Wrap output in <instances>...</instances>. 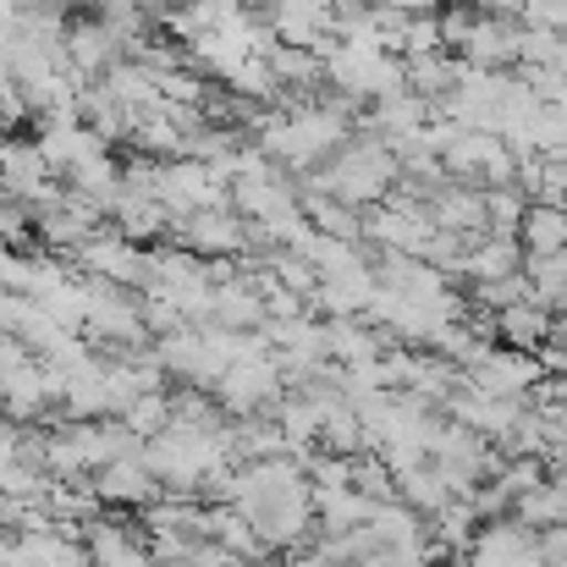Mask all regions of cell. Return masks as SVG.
I'll list each match as a JSON object with an SVG mask.
<instances>
[{"mask_svg": "<svg viewBox=\"0 0 567 567\" xmlns=\"http://www.w3.org/2000/svg\"><path fill=\"white\" fill-rule=\"evenodd\" d=\"M524 248L535 254V259H546V254H563L567 248V209L563 204H546V198H535L529 209H524Z\"/></svg>", "mask_w": 567, "mask_h": 567, "instance_id": "obj_12", "label": "cell"}, {"mask_svg": "<svg viewBox=\"0 0 567 567\" xmlns=\"http://www.w3.org/2000/svg\"><path fill=\"white\" fill-rule=\"evenodd\" d=\"M231 446H237L243 463H259V457H281V452H292V446H287V430H281L276 413H248V419H237V424H231Z\"/></svg>", "mask_w": 567, "mask_h": 567, "instance_id": "obj_11", "label": "cell"}, {"mask_svg": "<svg viewBox=\"0 0 567 567\" xmlns=\"http://www.w3.org/2000/svg\"><path fill=\"white\" fill-rule=\"evenodd\" d=\"M183 237H188L193 254H237L243 248V220L226 209V204H215V209H193V215H183Z\"/></svg>", "mask_w": 567, "mask_h": 567, "instance_id": "obj_8", "label": "cell"}, {"mask_svg": "<svg viewBox=\"0 0 567 567\" xmlns=\"http://www.w3.org/2000/svg\"><path fill=\"white\" fill-rule=\"evenodd\" d=\"M50 402H55V396H50V370H44L39 353H33L28 364H17L11 375H0V413H6V419L33 424Z\"/></svg>", "mask_w": 567, "mask_h": 567, "instance_id": "obj_6", "label": "cell"}, {"mask_svg": "<svg viewBox=\"0 0 567 567\" xmlns=\"http://www.w3.org/2000/svg\"><path fill=\"white\" fill-rule=\"evenodd\" d=\"M94 491L105 507H133V513H144L150 502L166 496L155 468L144 463V452H127V457H111L105 468H94Z\"/></svg>", "mask_w": 567, "mask_h": 567, "instance_id": "obj_4", "label": "cell"}, {"mask_svg": "<svg viewBox=\"0 0 567 567\" xmlns=\"http://www.w3.org/2000/svg\"><path fill=\"white\" fill-rule=\"evenodd\" d=\"M396 502H408L413 513H441L446 502H457V485L446 480V468L435 463V457H424V463H408V468H396Z\"/></svg>", "mask_w": 567, "mask_h": 567, "instance_id": "obj_7", "label": "cell"}, {"mask_svg": "<svg viewBox=\"0 0 567 567\" xmlns=\"http://www.w3.org/2000/svg\"><path fill=\"white\" fill-rule=\"evenodd\" d=\"M122 424H127L144 446H150L155 435H166V430H172V391H144V396L122 413Z\"/></svg>", "mask_w": 567, "mask_h": 567, "instance_id": "obj_14", "label": "cell"}, {"mask_svg": "<svg viewBox=\"0 0 567 567\" xmlns=\"http://www.w3.org/2000/svg\"><path fill=\"white\" fill-rule=\"evenodd\" d=\"M78 259H83L89 276H100L111 287H144L150 281V254L133 237H83Z\"/></svg>", "mask_w": 567, "mask_h": 567, "instance_id": "obj_5", "label": "cell"}, {"mask_svg": "<svg viewBox=\"0 0 567 567\" xmlns=\"http://www.w3.org/2000/svg\"><path fill=\"white\" fill-rule=\"evenodd\" d=\"M463 380L491 396H529L546 380V364H540V353H524V348H491L474 370H463Z\"/></svg>", "mask_w": 567, "mask_h": 567, "instance_id": "obj_3", "label": "cell"}, {"mask_svg": "<svg viewBox=\"0 0 567 567\" xmlns=\"http://www.w3.org/2000/svg\"><path fill=\"white\" fill-rule=\"evenodd\" d=\"M94 567H155V557H150V540H133L122 557H111V563H94Z\"/></svg>", "mask_w": 567, "mask_h": 567, "instance_id": "obj_17", "label": "cell"}, {"mask_svg": "<svg viewBox=\"0 0 567 567\" xmlns=\"http://www.w3.org/2000/svg\"><path fill=\"white\" fill-rule=\"evenodd\" d=\"M353 485H359L370 502H396V468H391L380 452H359V457H353Z\"/></svg>", "mask_w": 567, "mask_h": 567, "instance_id": "obj_15", "label": "cell"}, {"mask_svg": "<svg viewBox=\"0 0 567 567\" xmlns=\"http://www.w3.org/2000/svg\"><path fill=\"white\" fill-rule=\"evenodd\" d=\"M546 474H551V463H546V457H507V463H502V474H496V485H502V496H507V502H518V496H529Z\"/></svg>", "mask_w": 567, "mask_h": 567, "instance_id": "obj_16", "label": "cell"}, {"mask_svg": "<svg viewBox=\"0 0 567 567\" xmlns=\"http://www.w3.org/2000/svg\"><path fill=\"white\" fill-rule=\"evenodd\" d=\"M551 331H557V320H551V309H546V303H535V298H524V303H507V309H496V337H502L507 348L540 353V348L551 342Z\"/></svg>", "mask_w": 567, "mask_h": 567, "instance_id": "obj_9", "label": "cell"}, {"mask_svg": "<svg viewBox=\"0 0 567 567\" xmlns=\"http://www.w3.org/2000/svg\"><path fill=\"white\" fill-rule=\"evenodd\" d=\"M209 391L220 396L226 419H248V413H276V402L287 396V375H281V364H276V353H270V359H243V364H231Z\"/></svg>", "mask_w": 567, "mask_h": 567, "instance_id": "obj_2", "label": "cell"}, {"mask_svg": "<svg viewBox=\"0 0 567 567\" xmlns=\"http://www.w3.org/2000/svg\"><path fill=\"white\" fill-rule=\"evenodd\" d=\"M237 507L248 513V524L259 529V540H265L270 551L303 546V540L315 535V524H320V513H315V485H309V480L276 485V491H265V496H254V502H237Z\"/></svg>", "mask_w": 567, "mask_h": 567, "instance_id": "obj_1", "label": "cell"}, {"mask_svg": "<svg viewBox=\"0 0 567 567\" xmlns=\"http://www.w3.org/2000/svg\"><path fill=\"white\" fill-rule=\"evenodd\" d=\"M513 518H524L529 529H551V524H563L567 518V485L557 480V474H546L529 496L513 502Z\"/></svg>", "mask_w": 567, "mask_h": 567, "instance_id": "obj_13", "label": "cell"}, {"mask_svg": "<svg viewBox=\"0 0 567 567\" xmlns=\"http://www.w3.org/2000/svg\"><path fill=\"white\" fill-rule=\"evenodd\" d=\"M380 502H370L359 485H342V491H315V513H320V529L331 535H348V529H364L375 518Z\"/></svg>", "mask_w": 567, "mask_h": 567, "instance_id": "obj_10", "label": "cell"}]
</instances>
